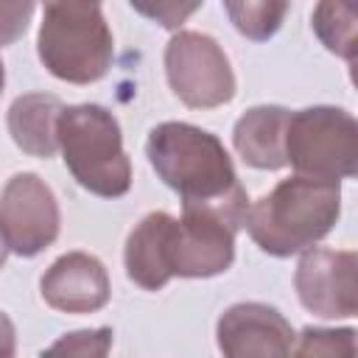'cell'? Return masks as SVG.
<instances>
[{"instance_id":"cell-1","label":"cell","mask_w":358,"mask_h":358,"mask_svg":"<svg viewBox=\"0 0 358 358\" xmlns=\"http://www.w3.org/2000/svg\"><path fill=\"white\" fill-rule=\"evenodd\" d=\"M235 232L238 227L213 210H182V218L154 210L126 238V274L145 291H159L173 277L224 274L235 260Z\"/></svg>"},{"instance_id":"cell-2","label":"cell","mask_w":358,"mask_h":358,"mask_svg":"<svg viewBox=\"0 0 358 358\" xmlns=\"http://www.w3.org/2000/svg\"><path fill=\"white\" fill-rule=\"evenodd\" d=\"M145 157L157 176L179 193L182 210H213L238 229L246 224V187L238 182L232 157L213 131L165 120L148 131Z\"/></svg>"},{"instance_id":"cell-3","label":"cell","mask_w":358,"mask_h":358,"mask_svg":"<svg viewBox=\"0 0 358 358\" xmlns=\"http://www.w3.org/2000/svg\"><path fill=\"white\" fill-rule=\"evenodd\" d=\"M341 215L338 182L288 176L249 204L246 232L271 257H291L313 249L333 232Z\"/></svg>"},{"instance_id":"cell-4","label":"cell","mask_w":358,"mask_h":358,"mask_svg":"<svg viewBox=\"0 0 358 358\" xmlns=\"http://www.w3.org/2000/svg\"><path fill=\"white\" fill-rule=\"evenodd\" d=\"M62 159L73 179L101 196L120 199L131 187V162L117 117L101 103L64 106L56 126Z\"/></svg>"},{"instance_id":"cell-5","label":"cell","mask_w":358,"mask_h":358,"mask_svg":"<svg viewBox=\"0 0 358 358\" xmlns=\"http://www.w3.org/2000/svg\"><path fill=\"white\" fill-rule=\"evenodd\" d=\"M39 62L67 84L101 81L115 59V39L98 3H45L39 34Z\"/></svg>"},{"instance_id":"cell-6","label":"cell","mask_w":358,"mask_h":358,"mask_svg":"<svg viewBox=\"0 0 358 358\" xmlns=\"http://www.w3.org/2000/svg\"><path fill=\"white\" fill-rule=\"evenodd\" d=\"M285 165L308 179H352L358 173V123L341 106H308L288 115Z\"/></svg>"},{"instance_id":"cell-7","label":"cell","mask_w":358,"mask_h":358,"mask_svg":"<svg viewBox=\"0 0 358 358\" xmlns=\"http://www.w3.org/2000/svg\"><path fill=\"white\" fill-rule=\"evenodd\" d=\"M165 76L190 109H215L235 98V73L224 48L201 31H179L165 45Z\"/></svg>"},{"instance_id":"cell-8","label":"cell","mask_w":358,"mask_h":358,"mask_svg":"<svg viewBox=\"0 0 358 358\" xmlns=\"http://www.w3.org/2000/svg\"><path fill=\"white\" fill-rule=\"evenodd\" d=\"M62 227L56 193L31 171L14 173L0 193V238L8 252L36 257L45 252Z\"/></svg>"},{"instance_id":"cell-9","label":"cell","mask_w":358,"mask_h":358,"mask_svg":"<svg viewBox=\"0 0 358 358\" xmlns=\"http://www.w3.org/2000/svg\"><path fill=\"white\" fill-rule=\"evenodd\" d=\"M294 288L305 310L322 319H350L358 313V255L352 249L313 246L302 252Z\"/></svg>"},{"instance_id":"cell-10","label":"cell","mask_w":358,"mask_h":358,"mask_svg":"<svg viewBox=\"0 0 358 358\" xmlns=\"http://www.w3.org/2000/svg\"><path fill=\"white\" fill-rule=\"evenodd\" d=\"M291 322L266 302H235L215 324V341L224 358H291Z\"/></svg>"},{"instance_id":"cell-11","label":"cell","mask_w":358,"mask_h":358,"mask_svg":"<svg viewBox=\"0 0 358 358\" xmlns=\"http://www.w3.org/2000/svg\"><path fill=\"white\" fill-rule=\"evenodd\" d=\"M42 299L62 313H95L109 302L112 285L103 263L90 252H67L39 280Z\"/></svg>"},{"instance_id":"cell-12","label":"cell","mask_w":358,"mask_h":358,"mask_svg":"<svg viewBox=\"0 0 358 358\" xmlns=\"http://www.w3.org/2000/svg\"><path fill=\"white\" fill-rule=\"evenodd\" d=\"M288 115L291 112L277 103H263V106L246 109L232 129V145H235L238 157L257 171L285 168Z\"/></svg>"},{"instance_id":"cell-13","label":"cell","mask_w":358,"mask_h":358,"mask_svg":"<svg viewBox=\"0 0 358 358\" xmlns=\"http://www.w3.org/2000/svg\"><path fill=\"white\" fill-rule=\"evenodd\" d=\"M62 109L64 103L50 92H25L14 98V103L8 106L6 123L17 148L39 159L53 157L59 148L56 126H59Z\"/></svg>"},{"instance_id":"cell-14","label":"cell","mask_w":358,"mask_h":358,"mask_svg":"<svg viewBox=\"0 0 358 358\" xmlns=\"http://www.w3.org/2000/svg\"><path fill=\"white\" fill-rule=\"evenodd\" d=\"M310 25L313 34L319 36V42L341 56L344 62H355L358 45H355V11L344 3H319L310 14Z\"/></svg>"},{"instance_id":"cell-15","label":"cell","mask_w":358,"mask_h":358,"mask_svg":"<svg viewBox=\"0 0 358 358\" xmlns=\"http://www.w3.org/2000/svg\"><path fill=\"white\" fill-rule=\"evenodd\" d=\"M224 11L229 14L238 34H243L252 42H266L274 36L282 25V17L288 14V3L282 0H227Z\"/></svg>"},{"instance_id":"cell-16","label":"cell","mask_w":358,"mask_h":358,"mask_svg":"<svg viewBox=\"0 0 358 358\" xmlns=\"http://www.w3.org/2000/svg\"><path fill=\"white\" fill-rule=\"evenodd\" d=\"M291 358H355L352 327H302L294 336Z\"/></svg>"},{"instance_id":"cell-17","label":"cell","mask_w":358,"mask_h":358,"mask_svg":"<svg viewBox=\"0 0 358 358\" xmlns=\"http://www.w3.org/2000/svg\"><path fill=\"white\" fill-rule=\"evenodd\" d=\"M112 327H87L59 336L50 347L39 352V358H106L112 350Z\"/></svg>"},{"instance_id":"cell-18","label":"cell","mask_w":358,"mask_h":358,"mask_svg":"<svg viewBox=\"0 0 358 358\" xmlns=\"http://www.w3.org/2000/svg\"><path fill=\"white\" fill-rule=\"evenodd\" d=\"M34 11H36V6H34L31 0L0 3V48L14 45V42L25 34V28H28Z\"/></svg>"},{"instance_id":"cell-19","label":"cell","mask_w":358,"mask_h":358,"mask_svg":"<svg viewBox=\"0 0 358 358\" xmlns=\"http://www.w3.org/2000/svg\"><path fill=\"white\" fill-rule=\"evenodd\" d=\"M134 11L157 20L162 28H179L196 8L199 3H187V6H179V3H157V6H145V3H131Z\"/></svg>"},{"instance_id":"cell-20","label":"cell","mask_w":358,"mask_h":358,"mask_svg":"<svg viewBox=\"0 0 358 358\" xmlns=\"http://www.w3.org/2000/svg\"><path fill=\"white\" fill-rule=\"evenodd\" d=\"M17 355V330L8 313L0 310V358H14Z\"/></svg>"},{"instance_id":"cell-21","label":"cell","mask_w":358,"mask_h":358,"mask_svg":"<svg viewBox=\"0 0 358 358\" xmlns=\"http://www.w3.org/2000/svg\"><path fill=\"white\" fill-rule=\"evenodd\" d=\"M6 257H8V246L3 243V238H0V268L6 266Z\"/></svg>"},{"instance_id":"cell-22","label":"cell","mask_w":358,"mask_h":358,"mask_svg":"<svg viewBox=\"0 0 358 358\" xmlns=\"http://www.w3.org/2000/svg\"><path fill=\"white\" fill-rule=\"evenodd\" d=\"M3 84H6V67H3V62H0V92H3Z\"/></svg>"}]
</instances>
